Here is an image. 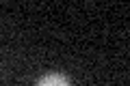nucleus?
<instances>
[{
	"mask_svg": "<svg viewBox=\"0 0 130 86\" xmlns=\"http://www.w3.org/2000/svg\"><path fill=\"white\" fill-rule=\"evenodd\" d=\"M37 86H72V82L63 73H48L37 82Z\"/></svg>",
	"mask_w": 130,
	"mask_h": 86,
	"instance_id": "nucleus-1",
	"label": "nucleus"
}]
</instances>
